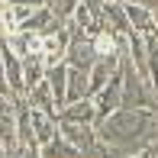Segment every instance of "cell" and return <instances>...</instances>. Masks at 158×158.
Wrapping results in <instances>:
<instances>
[{
    "instance_id": "cell-1",
    "label": "cell",
    "mask_w": 158,
    "mask_h": 158,
    "mask_svg": "<svg viewBox=\"0 0 158 158\" xmlns=\"http://www.w3.org/2000/svg\"><path fill=\"white\" fill-rule=\"evenodd\" d=\"M97 135L113 148L119 158L139 155L148 142L158 139V119L155 110L142 106H119L106 119H97Z\"/></svg>"
},
{
    "instance_id": "cell-2",
    "label": "cell",
    "mask_w": 158,
    "mask_h": 158,
    "mask_svg": "<svg viewBox=\"0 0 158 158\" xmlns=\"http://www.w3.org/2000/svg\"><path fill=\"white\" fill-rule=\"evenodd\" d=\"M94 103H97V119H106L110 113H116L123 106V77H119V71L106 81V87H100L94 94Z\"/></svg>"
},
{
    "instance_id": "cell-3",
    "label": "cell",
    "mask_w": 158,
    "mask_h": 158,
    "mask_svg": "<svg viewBox=\"0 0 158 158\" xmlns=\"http://www.w3.org/2000/svg\"><path fill=\"white\" fill-rule=\"evenodd\" d=\"M58 123H90V126H97V103H94V97L64 103L58 110Z\"/></svg>"
},
{
    "instance_id": "cell-4",
    "label": "cell",
    "mask_w": 158,
    "mask_h": 158,
    "mask_svg": "<svg viewBox=\"0 0 158 158\" xmlns=\"http://www.w3.org/2000/svg\"><path fill=\"white\" fill-rule=\"evenodd\" d=\"M68 45H71V35L68 29H52V32H45L42 35V58H45V64H58L64 61V52H68Z\"/></svg>"
},
{
    "instance_id": "cell-5",
    "label": "cell",
    "mask_w": 158,
    "mask_h": 158,
    "mask_svg": "<svg viewBox=\"0 0 158 158\" xmlns=\"http://www.w3.org/2000/svg\"><path fill=\"white\" fill-rule=\"evenodd\" d=\"M3 48V68H6V84H10V94L13 97H23L26 94V81H23V58L13 52L6 42H0Z\"/></svg>"
},
{
    "instance_id": "cell-6",
    "label": "cell",
    "mask_w": 158,
    "mask_h": 158,
    "mask_svg": "<svg viewBox=\"0 0 158 158\" xmlns=\"http://www.w3.org/2000/svg\"><path fill=\"white\" fill-rule=\"evenodd\" d=\"M97 58H100V55H97V48H94V42H90V39L71 42L68 52H64V64H68V68H84V71H90Z\"/></svg>"
},
{
    "instance_id": "cell-7",
    "label": "cell",
    "mask_w": 158,
    "mask_h": 158,
    "mask_svg": "<svg viewBox=\"0 0 158 158\" xmlns=\"http://www.w3.org/2000/svg\"><path fill=\"white\" fill-rule=\"evenodd\" d=\"M3 42L19 55V58H32V55H42V35L39 32H26V29H16L10 35H3Z\"/></svg>"
},
{
    "instance_id": "cell-8",
    "label": "cell",
    "mask_w": 158,
    "mask_h": 158,
    "mask_svg": "<svg viewBox=\"0 0 158 158\" xmlns=\"http://www.w3.org/2000/svg\"><path fill=\"white\" fill-rule=\"evenodd\" d=\"M0 142L6 148H16V106L13 97H0Z\"/></svg>"
},
{
    "instance_id": "cell-9",
    "label": "cell",
    "mask_w": 158,
    "mask_h": 158,
    "mask_svg": "<svg viewBox=\"0 0 158 158\" xmlns=\"http://www.w3.org/2000/svg\"><path fill=\"white\" fill-rule=\"evenodd\" d=\"M58 132L77 148V152L100 139V135H97V126H90V123H58Z\"/></svg>"
},
{
    "instance_id": "cell-10",
    "label": "cell",
    "mask_w": 158,
    "mask_h": 158,
    "mask_svg": "<svg viewBox=\"0 0 158 158\" xmlns=\"http://www.w3.org/2000/svg\"><path fill=\"white\" fill-rule=\"evenodd\" d=\"M26 100H29L32 110H42V113L58 119V103H55V94H52V87H48V81H39L35 87H29L26 90Z\"/></svg>"
},
{
    "instance_id": "cell-11",
    "label": "cell",
    "mask_w": 158,
    "mask_h": 158,
    "mask_svg": "<svg viewBox=\"0 0 158 158\" xmlns=\"http://www.w3.org/2000/svg\"><path fill=\"white\" fill-rule=\"evenodd\" d=\"M45 81H48V87H52V94H55V103H58V110L64 103H68V64L58 61V64H48L45 68Z\"/></svg>"
},
{
    "instance_id": "cell-12",
    "label": "cell",
    "mask_w": 158,
    "mask_h": 158,
    "mask_svg": "<svg viewBox=\"0 0 158 158\" xmlns=\"http://www.w3.org/2000/svg\"><path fill=\"white\" fill-rule=\"evenodd\" d=\"M126 16H129L132 32H142V35H152L155 32V10H148V6L129 0V3H126Z\"/></svg>"
},
{
    "instance_id": "cell-13",
    "label": "cell",
    "mask_w": 158,
    "mask_h": 158,
    "mask_svg": "<svg viewBox=\"0 0 158 158\" xmlns=\"http://www.w3.org/2000/svg\"><path fill=\"white\" fill-rule=\"evenodd\" d=\"M32 135H35V145H45L58 135V119L48 116L42 110H32Z\"/></svg>"
},
{
    "instance_id": "cell-14",
    "label": "cell",
    "mask_w": 158,
    "mask_h": 158,
    "mask_svg": "<svg viewBox=\"0 0 158 158\" xmlns=\"http://www.w3.org/2000/svg\"><path fill=\"white\" fill-rule=\"evenodd\" d=\"M103 23L110 26V29H116L119 35H129V32H132L129 16H126V3H119V0H106V6H103Z\"/></svg>"
},
{
    "instance_id": "cell-15",
    "label": "cell",
    "mask_w": 158,
    "mask_h": 158,
    "mask_svg": "<svg viewBox=\"0 0 158 158\" xmlns=\"http://www.w3.org/2000/svg\"><path fill=\"white\" fill-rule=\"evenodd\" d=\"M90 97V71L84 68H68V103L71 100Z\"/></svg>"
},
{
    "instance_id": "cell-16",
    "label": "cell",
    "mask_w": 158,
    "mask_h": 158,
    "mask_svg": "<svg viewBox=\"0 0 158 158\" xmlns=\"http://www.w3.org/2000/svg\"><path fill=\"white\" fill-rule=\"evenodd\" d=\"M39 148H42V158H77V155H81V152H77V148L71 145V142L64 139L61 132L55 135L52 142H45V145H39Z\"/></svg>"
},
{
    "instance_id": "cell-17",
    "label": "cell",
    "mask_w": 158,
    "mask_h": 158,
    "mask_svg": "<svg viewBox=\"0 0 158 158\" xmlns=\"http://www.w3.org/2000/svg\"><path fill=\"white\" fill-rule=\"evenodd\" d=\"M45 58L42 55H32V58H23V81H26V90L35 87L39 81H45Z\"/></svg>"
},
{
    "instance_id": "cell-18",
    "label": "cell",
    "mask_w": 158,
    "mask_h": 158,
    "mask_svg": "<svg viewBox=\"0 0 158 158\" xmlns=\"http://www.w3.org/2000/svg\"><path fill=\"white\" fill-rule=\"evenodd\" d=\"M77 158H119V155L113 152L103 139H97V142H90L87 148H81V155H77Z\"/></svg>"
},
{
    "instance_id": "cell-19",
    "label": "cell",
    "mask_w": 158,
    "mask_h": 158,
    "mask_svg": "<svg viewBox=\"0 0 158 158\" xmlns=\"http://www.w3.org/2000/svg\"><path fill=\"white\" fill-rule=\"evenodd\" d=\"M48 6H52V13L58 19H71L74 16V10L81 6V0H48Z\"/></svg>"
},
{
    "instance_id": "cell-20",
    "label": "cell",
    "mask_w": 158,
    "mask_h": 158,
    "mask_svg": "<svg viewBox=\"0 0 158 158\" xmlns=\"http://www.w3.org/2000/svg\"><path fill=\"white\" fill-rule=\"evenodd\" d=\"M142 155H145V158H158V139H155V142H148V145L142 148Z\"/></svg>"
},
{
    "instance_id": "cell-21",
    "label": "cell",
    "mask_w": 158,
    "mask_h": 158,
    "mask_svg": "<svg viewBox=\"0 0 158 158\" xmlns=\"http://www.w3.org/2000/svg\"><path fill=\"white\" fill-rule=\"evenodd\" d=\"M135 3H142V6H148V10H155V6H158V0H135Z\"/></svg>"
},
{
    "instance_id": "cell-22",
    "label": "cell",
    "mask_w": 158,
    "mask_h": 158,
    "mask_svg": "<svg viewBox=\"0 0 158 158\" xmlns=\"http://www.w3.org/2000/svg\"><path fill=\"white\" fill-rule=\"evenodd\" d=\"M155 32H158V6H155Z\"/></svg>"
},
{
    "instance_id": "cell-23",
    "label": "cell",
    "mask_w": 158,
    "mask_h": 158,
    "mask_svg": "<svg viewBox=\"0 0 158 158\" xmlns=\"http://www.w3.org/2000/svg\"><path fill=\"white\" fill-rule=\"evenodd\" d=\"M119 3H129V0H119Z\"/></svg>"
},
{
    "instance_id": "cell-24",
    "label": "cell",
    "mask_w": 158,
    "mask_h": 158,
    "mask_svg": "<svg viewBox=\"0 0 158 158\" xmlns=\"http://www.w3.org/2000/svg\"><path fill=\"white\" fill-rule=\"evenodd\" d=\"M155 119H158V113H155Z\"/></svg>"
}]
</instances>
